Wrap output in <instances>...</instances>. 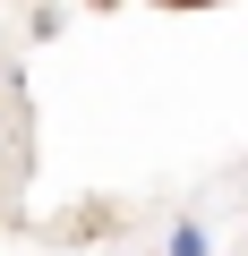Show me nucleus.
Returning <instances> with one entry per match:
<instances>
[{
	"label": "nucleus",
	"mask_w": 248,
	"mask_h": 256,
	"mask_svg": "<svg viewBox=\"0 0 248 256\" xmlns=\"http://www.w3.org/2000/svg\"><path fill=\"white\" fill-rule=\"evenodd\" d=\"M171 256H214V239H205L197 222H180V230H171Z\"/></svg>",
	"instance_id": "obj_1"
}]
</instances>
